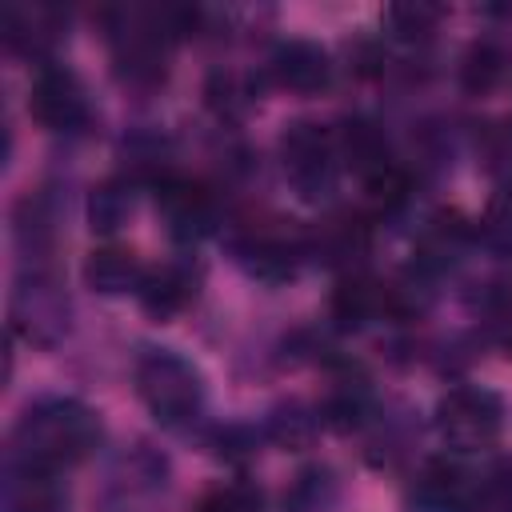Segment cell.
<instances>
[{"label":"cell","mask_w":512,"mask_h":512,"mask_svg":"<svg viewBox=\"0 0 512 512\" xmlns=\"http://www.w3.org/2000/svg\"><path fill=\"white\" fill-rule=\"evenodd\" d=\"M100 416L72 396H44L24 408L12 428V460L48 472L72 468L100 448Z\"/></svg>","instance_id":"6da1fadb"},{"label":"cell","mask_w":512,"mask_h":512,"mask_svg":"<svg viewBox=\"0 0 512 512\" xmlns=\"http://www.w3.org/2000/svg\"><path fill=\"white\" fill-rule=\"evenodd\" d=\"M188 12L168 8H116L108 12V44L116 72L128 84H156L168 72V48Z\"/></svg>","instance_id":"7a4b0ae2"},{"label":"cell","mask_w":512,"mask_h":512,"mask_svg":"<svg viewBox=\"0 0 512 512\" xmlns=\"http://www.w3.org/2000/svg\"><path fill=\"white\" fill-rule=\"evenodd\" d=\"M136 392L164 428H184L204 412L200 368L172 348H144L136 356Z\"/></svg>","instance_id":"3957f363"},{"label":"cell","mask_w":512,"mask_h":512,"mask_svg":"<svg viewBox=\"0 0 512 512\" xmlns=\"http://www.w3.org/2000/svg\"><path fill=\"white\" fill-rule=\"evenodd\" d=\"M280 168L284 180L292 184V192L308 204H320L336 192L340 180V136L316 120H292L280 132Z\"/></svg>","instance_id":"277c9868"},{"label":"cell","mask_w":512,"mask_h":512,"mask_svg":"<svg viewBox=\"0 0 512 512\" xmlns=\"http://www.w3.org/2000/svg\"><path fill=\"white\" fill-rule=\"evenodd\" d=\"M436 432L456 452L492 448L504 432V400L480 384H456L436 404Z\"/></svg>","instance_id":"5b68a950"},{"label":"cell","mask_w":512,"mask_h":512,"mask_svg":"<svg viewBox=\"0 0 512 512\" xmlns=\"http://www.w3.org/2000/svg\"><path fill=\"white\" fill-rule=\"evenodd\" d=\"M28 112L48 132H80L92 120V104H88L80 76L56 60H44L36 68L32 88H28Z\"/></svg>","instance_id":"8992f818"},{"label":"cell","mask_w":512,"mask_h":512,"mask_svg":"<svg viewBox=\"0 0 512 512\" xmlns=\"http://www.w3.org/2000/svg\"><path fill=\"white\" fill-rule=\"evenodd\" d=\"M12 316H16V328L36 344H56L68 332V300L44 264L20 276L12 296Z\"/></svg>","instance_id":"52a82bcc"},{"label":"cell","mask_w":512,"mask_h":512,"mask_svg":"<svg viewBox=\"0 0 512 512\" xmlns=\"http://www.w3.org/2000/svg\"><path fill=\"white\" fill-rule=\"evenodd\" d=\"M156 216L164 224V232L180 244H192L200 236L212 232L216 224V208H212V196L184 180V176H160L156 180Z\"/></svg>","instance_id":"ba28073f"},{"label":"cell","mask_w":512,"mask_h":512,"mask_svg":"<svg viewBox=\"0 0 512 512\" xmlns=\"http://www.w3.org/2000/svg\"><path fill=\"white\" fill-rule=\"evenodd\" d=\"M304 248H308V244H304L300 236H292V232H284V228H276V224H244V228L232 236L236 260H240L252 276L272 280V284H276V280H288V276L296 272Z\"/></svg>","instance_id":"9c48e42d"},{"label":"cell","mask_w":512,"mask_h":512,"mask_svg":"<svg viewBox=\"0 0 512 512\" xmlns=\"http://www.w3.org/2000/svg\"><path fill=\"white\" fill-rule=\"evenodd\" d=\"M268 76L288 88V92H300V96H312L320 92L328 80H332V60L328 52L316 44V40H280L268 56Z\"/></svg>","instance_id":"30bf717a"},{"label":"cell","mask_w":512,"mask_h":512,"mask_svg":"<svg viewBox=\"0 0 512 512\" xmlns=\"http://www.w3.org/2000/svg\"><path fill=\"white\" fill-rule=\"evenodd\" d=\"M4 40L12 52L24 56H48L64 36V16L48 4H4Z\"/></svg>","instance_id":"8fae6325"},{"label":"cell","mask_w":512,"mask_h":512,"mask_svg":"<svg viewBox=\"0 0 512 512\" xmlns=\"http://www.w3.org/2000/svg\"><path fill=\"white\" fill-rule=\"evenodd\" d=\"M4 512H68V496L56 472L20 464L8 456L4 468Z\"/></svg>","instance_id":"7c38bea8"},{"label":"cell","mask_w":512,"mask_h":512,"mask_svg":"<svg viewBox=\"0 0 512 512\" xmlns=\"http://www.w3.org/2000/svg\"><path fill=\"white\" fill-rule=\"evenodd\" d=\"M196 284H200V272L188 260H172V264L152 268L136 296L152 320H172L176 312H184L196 300Z\"/></svg>","instance_id":"4fadbf2b"},{"label":"cell","mask_w":512,"mask_h":512,"mask_svg":"<svg viewBox=\"0 0 512 512\" xmlns=\"http://www.w3.org/2000/svg\"><path fill=\"white\" fill-rule=\"evenodd\" d=\"M148 268L136 260L132 248H116V244H104V248H92L84 256V284L100 296H120V292H140Z\"/></svg>","instance_id":"5bb4252c"},{"label":"cell","mask_w":512,"mask_h":512,"mask_svg":"<svg viewBox=\"0 0 512 512\" xmlns=\"http://www.w3.org/2000/svg\"><path fill=\"white\" fill-rule=\"evenodd\" d=\"M416 500L424 504V512H476V480L456 464L432 460L416 484Z\"/></svg>","instance_id":"9a60e30c"},{"label":"cell","mask_w":512,"mask_h":512,"mask_svg":"<svg viewBox=\"0 0 512 512\" xmlns=\"http://www.w3.org/2000/svg\"><path fill=\"white\" fill-rule=\"evenodd\" d=\"M392 304H396V292H388L384 284H376L368 276H344L332 292V316L340 328H364Z\"/></svg>","instance_id":"2e32d148"},{"label":"cell","mask_w":512,"mask_h":512,"mask_svg":"<svg viewBox=\"0 0 512 512\" xmlns=\"http://www.w3.org/2000/svg\"><path fill=\"white\" fill-rule=\"evenodd\" d=\"M340 156H344V164H352L364 176V184L396 168L392 148H388L384 132L372 120H348L344 124V132H340Z\"/></svg>","instance_id":"e0dca14e"},{"label":"cell","mask_w":512,"mask_h":512,"mask_svg":"<svg viewBox=\"0 0 512 512\" xmlns=\"http://www.w3.org/2000/svg\"><path fill=\"white\" fill-rule=\"evenodd\" d=\"M468 240H472L468 224H464L456 212H440V216H432V220L424 224V232H420L416 264H420L424 272H444V268H452V264L460 260V252H464Z\"/></svg>","instance_id":"ac0fdd59"},{"label":"cell","mask_w":512,"mask_h":512,"mask_svg":"<svg viewBox=\"0 0 512 512\" xmlns=\"http://www.w3.org/2000/svg\"><path fill=\"white\" fill-rule=\"evenodd\" d=\"M304 244H312L324 264H352L368 248V224L360 216H328Z\"/></svg>","instance_id":"d6986e66"},{"label":"cell","mask_w":512,"mask_h":512,"mask_svg":"<svg viewBox=\"0 0 512 512\" xmlns=\"http://www.w3.org/2000/svg\"><path fill=\"white\" fill-rule=\"evenodd\" d=\"M132 212V188L128 180H104L100 188H92L88 196V220H92V232L100 236H112Z\"/></svg>","instance_id":"ffe728a7"},{"label":"cell","mask_w":512,"mask_h":512,"mask_svg":"<svg viewBox=\"0 0 512 512\" xmlns=\"http://www.w3.org/2000/svg\"><path fill=\"white\" fill-rule=\"evenodd\" d=\"M368 416V384L360 376H340L324 400V420L332 428H356Z\"/></svg>","instance_id":"44dd1931"},{"label":"cell","mask_w":512,"mask_h":512,"mask_svg":"<svg viewBox=\"0 0 512 512\" xmlns=\"http://www.w3.org/2000/svg\"><path fill=\"white\" fill-rule=\"evenodd\" d=\"M476 240L496 256H512V188H500L488 200L476 220Z\"/></svg>","instance_id":"7402d4cb"},{"label":"cell","mask_w":512,"mask_h":512,"mask_svg":"<svg viewBox=\"0 0 512 512\" xmlns=\"http://www.w3.org/2000/svg\"><path fill=\"white\" fill-rule=\"evenodd\" d=\"M476 512H512V456H500L476 480Z\"/></svg>","instance_id":"603a6c76"},{"label":"cell","mask_w":512,"mask_h":512,"mask_svg":"<svg viewBox=\"0 0 512 512\" xmlns=\"http://www.w3.org/2000/svg\"><path fill=\"white\" fill-rule=\"evenodd\" d=\"M332 496H336V488H332L328 472L312 468V472L296 476L292 492L284 496V512H324L332 504Z\"/></svg>","instance_id":"cb8c5ba5"},{"label":"cell","mask_w":512,"mask_h":512,"mask_svg":"<svg viewBox=\"0 0 512 512\" xmlns=\"http://www.w3.org/2000/svg\"><path fill=\"white\" fill-rule=\"evenodd\" d=\"M500 72H504V56L492 44H472L468 56H464L460 80H464L468 92H488V88H496Z\"/></svg>","instance_id":"d4e9b609"},{"label":"cell","mask_w":512,"mask_h":512,"mask_svg":"<svg viewBox=\"0 0 512 512\" xmlns=\"http://www.w3.org/2000/svg\"><path fill=\"white\" fill-rule=\"evenodd\" d=\"M388 24L400 40H428L440 24V8H432V4H396V8H388Z\"/></svg>","instance_id":"484cf974"},{"label":"cell","mask_w":512,"mask_h":512,"mask_svg":"<svg viewBox=\"0 0 512 512\" xmlns=\"http://www.w3.org/2000/svg\"><path fill=\"white\" fill-rule=\"evenodd\" d=\"M200 512H264V500L252 484L244 480H232V484H220L204 496Z\"/></svg>","instance_id":"4316f807"},{"label":"cell","mask_w":512,"mask_h":512,"mask_svg":"<svg viewBox=\"0 0 512 512\" xmlns=\"http://www.w3.org/2000/svg\"><path fill=\"white\" fill-rule=\"evenodd\" d=\"M268 436H272L276 444H284V448H300V444H308V436H312V416H304L300 404H284V408L272 412Z\"/></svg>","instance_id":"83f0119b"},{"label":"cell","mask_w":512,"mask_h":512,"mask_svg":"<svg viewBox=\"0 0 512 512\" xmlns=\"http://www.w3.org/2000/svg\"><path fill=\"white\" fill-rule=\"evenodd\" d=\"M484 164H488L492 176L512 180V120L488 132V140H484Z\"/></svg>","instance_id":"f1b7e54d"}]
</instances>
